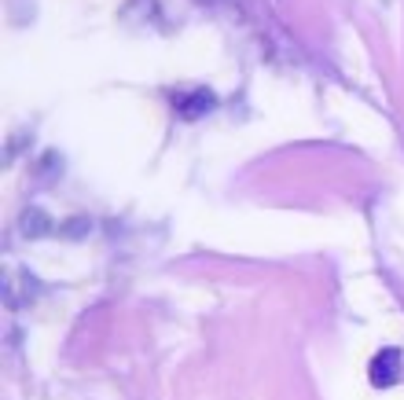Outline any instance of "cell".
<instances>
[{
  "instance_id": "1",
  "label": "cell",
  "mask_w": 404,
  "mask_h": 400,
  "mask_svg": "<svg viewBox=\"0 0 404 400\" xmlns=\"http://www.w3.org/2000/svg\"><path fill=\"white\" fill-rule=\"evenodd\" d=\"M401 364H404V356L397 345H386V349L375 353L371 360V367H368V378L375 390H386V385H397L401 382Z\"/></svg>"
},
{
  "instance_id": "2",
  "label": "cell",
  "mask_w": 404,
  "mask_h": 400,
  "mask_svg": "<svg viewBox=\"0 0 404 400\" xmlns=\"http://www.w3.org/2000/svg\"><path fill=\"white\" fill-rule=\"evenodd\" d=\"M173 107H177L180 118L195 122V118H202V114H210L217 107V96L210 92V88H188V92L173 96Z\"/></svg>"
},
{
  "instance_id": "3",
  "label": "cell",
  "mask_w": 404,
  "mask_h": 400,
  "mask_svg": "<svg viewBox=\"0 0 404 400\" xmlns=\"http://www.w3.org/2000/svg\"><path fill=\"white\" fill-rule=\"evenodd\" d=\"M48 231H51V228H48V217H45L41 210H26V213H22V235L33 239V235H48Z\"/></svg>"
}]
</instances>
